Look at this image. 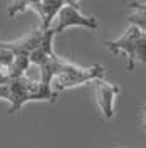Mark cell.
Here are the masks:
<instances>
[{
    "mask_svg": "<svg viewBox=\"0 0 146 148\" xmlns=\"http://www.w3.org/2000/svg\"><path fill=\"white\" fill-rule=\"evenodd\" d=\"M105 68L100 64H94L89 68H82L69 61H64L57 56L56 59V77H54V92L64 89H71L76 86L92 82L95 79H104Z\"/></svg>",
    "mask_w": 146,
    "mask_h": 148,
    "instance_id": "6da1fadb",
    "label": "cell"
},
{
    "mask_svg": "<svg viewBox=\"0 0 146 148\" xmlns=\"http://www.w3.org/2000/svg\"><path fill=\"white\" fill-rule=\"evenodd\" d=\"M143 35H145V33L141 32L138 27L130 25L128 30H126L118 40L107 41L105 45L108 46V49L113 54H125L126 61H128V63H126V69H128V71H133V69H135V64H136V59H135L136 46H138V43L141 41Z\"/></svg>",
    "mask_w": 146,
    "mask_h": 148,
    "instance_id": "7a4b0ae2",
    "label": "cell"
},
{
    "mask_svg": "<svg viewBox=\"0 0 146 148\" xmlns=\"http://www.w3.org/2000/svg\"><path fill=\"white\" fill-rule=\"evenodd\" d=\"M71 27H84L89 30H97L99 23L94 16H85L77 10L76 5H64L57 13V27L54 28L56 33H63Z\"/></svg>",
    "mask_w": 146,
    "mask_h": 148,
    "instance_id": "3957f363",
    "label": "cell"
},
{
    "mask_svg": "<svg viewBox=\"0 0 146 148\" xmlns=\"http://www.w3.org/2000/svg\"><path fill=\"white\" fill-rule=\"evenodd\" d=\"M92 84H94V87H95L97 104H99L104 117L107 120L113 119V115H115L113 106H115L117 95L120 94V87L117 84H110V82H107V81H104V79H95V81H92Z\"/></svg>",
    "mask_w": 146,
    "mask_h": 148,
    "instance_id": "277c9868",
    "label": "cell"
},
{
    "mask_svg": "<svg viewBox=\"0 0 146 148\" xmlns=\"http://www.w3.org/2000/svg\"><path fill=\"white\" fill-rule=\"evenodd\" d=\"M43 33H44V30L41 27L33 28L28 35L21 36L20 40H15V41H0V46L12 51L13 54H30L31 51H35L40 46V43L43 40Z\"/></svg>",
    "mask_w": 146,
    "mask_h": 148,
    "instance_id": "5b68a950",
    "label": "cell"
},
{
    "mask_svg": "<svg viewBox=\"0 0 146 148\" xmlns=\"http://www.w3.org/2000/svg\"><path fill=\"white\" fill-rule=\"evenodd\" d=\"M33 86V81L28 79L26 76L21 77H15L10 81L8 84V94H10V110L8 114H15L23 107V104L28 102V95H30V89Z\"/></svg>",
    "mask_w": 146,
    "mask_h": 148,
    "instance_id": "8992f818",
    "label": "cell"
},
{
    "mask_svg": "<svg viewBox=\"0 0 146 148\" xmlns=\"http://www.w3.org/2000/svg\"><path fill=\"white\" fill-rule=\"evenodd\" d=\"M54 28H46L44 33H43V40L40 43V46L30 53V63L36 64V66H41L54 56V51H53V40H54Z\"/></svg>",
    "mask_w": 146,
    "mask_h": 148,
    "instance_id": "52a82bcc",
    "label": "cell"
},
{
    "mask_svg": "<svg viewBox=\"0 0 146 148\" xmlns=\"http://www.w3.org/2000/svg\"><path fill=\"white\" fill-rule=\"evenodd\" d=\"M63 7H64L63 0H40L36 5H35L36 12L41 15V18H43V25H41L43 30L51 28L49 25H51L53 16H56Z\"/></svg>",
    "mask_w": 146,
    "mask_h": 148,
    "instance_id": "ba28073f",
    "label": "cell"
},
{
    "mask_svg": "<svg viewBox=\"0 0 146 148\" xmlns=\"http://www.w3.org/2000/svg\"><path fill=\"white\" fill-rule=\"evenodd\" d=\"M30 64H31L30 63V54H15L13 63L10 64V68L7 69V73H8V76L12 79L21 77V76H25V71L28 69Z\"/></svg>",
    "mask_w": 146,
    "mask_h": 148,
    "instance_id": "9c48e42d",
    "label": "cell"
},
{
    "mask_svg": "<svg viewBox=\"0 0 146 148\" xmlns=\"http://www.w3.org/2000/svg\"><path fill=\"white\" fill-rule=\"evenodd\" d=\"M13 58H15V54L12 51L0 46V71H7L10 68V64L13 63Z\"/></svg>",
    "mask_w": 146,
    "mask_h": 148,
    "instance_id": "30bf717a",
    "label": "cell"
},
{
    "mask_svg": "<svg viewBox=\"0 0 146 148\" xmlns=\"http://www.w3.org/2000/svg\"><path fill=\"white\" fill-rule=\"evenodd\" d=\"M135 59L136 61H141V63H146V35H143L141 41L138 43V46H136Z\"/></svg>",
    "mask_w": 146,
    "mask_h": 148,
    "instance_id": "8fae6325",
    "label": "cell"
}]
</instances>
